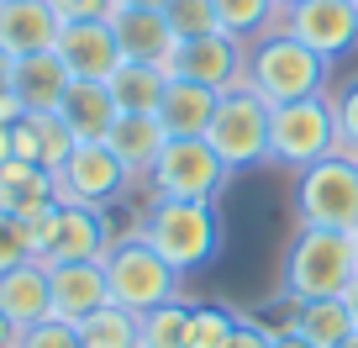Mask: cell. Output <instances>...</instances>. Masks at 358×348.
Wrapping results in <instances>:
<instances>
[{
  "instance_id": "6da1fadb",
  "label": "cell",
  "mask_w": 358,
  "mask_h": 348,
  "mask_svg": "<svg viewBox=\"0 0 358 348\" xmlns=\"http://www.w3.org/2000/svg\"><path fill=\"white\" fill-rule=\"evenodd\" d=\"M248 85L264 95L268 106L311 101V95L332 90V64L316 48H306L301 37H290L285 27L264 32L258 43H248Z\"/></svg>"
},
{
  "instance_id": "7a4b0ae2",
  "label": "cell",
  "mask_w": 358,
  "mask_h": 348,
  "mask_svg": "<svg viewBox=\"0 0 358 348\" xmlns=\"http://www.w3.org/2000/svg\"><path fill=\"white\" fill-rule=\"evenodd\" d=\"M137 237L164 253L169 270L195 274L222 253V211L216 201H153L137 222Z\"/></svg>"
},
{
  "instance_id": "3957f363",
  "label": "cell",
  "mask_w": 358,
  "mask_h": 348,
  "mask_svg": "<svg viewBox=\"0 0 358 348\" xmlns=\"http://www.w3.org/2000/svg\"><path fill=\"white\" fill-rule=\"evenodd\" d=\"M358 280V232H332V227H301L285 248L280 285L295 301H327L343 295Z\"/></svg>"
},
{
  "instance_id": "277c9868",
  "label": "cell",
  "mask_w": 358,
  "mask_h": 348,
  "mask_svg": "<svg viewBox=\"0 0 358 348\" xmlns=\"http://www.w3.org/2000/svg\"><path fill=\"white\" fill-rule=\"evenodd\" d=\"M232 185V169L206 137H169L158 164L148 169L153 201H222Z\"/></svg>"
},
{
  "instance_id": "5b68a950",
  "label": "cell",
  "mask_w": 358,
  "mask_h": 348,
  "mask_svg": "<svg viewBox=\"0 0 358 348\" xmlns=\"http://www.w3.org/2000/svg\"><path fill=\"white\" fill-rule=\"evenodd\" d=\"M337 153V111H332V90L311 95V101H290L274 106V122H268V164L280 169H311L322 158Z\"/></svg>"
},
{
  "instance_id": "8992f818",
  "label": "cell",
  "mask_w": 358,
  "mask_h": 348,
  "mask_svg": "<svg viewBox=\"0 0 358 348\" xmlns=\"http://www.w3.org/2000/svg\"><path fill=\"white\" fill-rule=\"evenodd\" d=\"M295 216L301 227L358 232V158L337 148L332 158L295 174Z\"/></svg>"
},
{
  "instance_id": "52a82bcc",
  "label": "cell",
  "mask_w": 358,
  "mask_h": 348,
  "mask_svg": "<svg viewBox=\"0 0 358 348\" xmlns=\"http://www.w3.org/2000/svg\"><path fill=\"white\" fill-rule=\"evenodd\" d=\"M106 285H111V301L127 306V312H153V306L164 301H179V280L185 274L169 270L164 253H153V248L143 243V237H116L111 248H106Z\"/></svg>"
},
{
  "instance_id": "ba28073f",
  "label": "cell",
  "mask_w": 358,
  "mask_h": 348,
  "mask_svg": "<svg viewBox=\"0 0 358 348\" xmlns=\"http://www.w3.org/2000/svg\"><path fill=\"white\" fill-rule=\"evenodd\" d=\"M268 122H274V106H268L253 85H243V90L222 95L211 127H206V143L227 158L232 174H243V169L268 164Z\"/></svg>"
},
{
  "instance_id": "9c48e42d",
  "label": "cell",
  "mask_w": 358,
  "mask_h": 348,
  "mask_svg": "<svg viewBox=\"0 0 358 348\" xmlns=\"http://www.w3.org/2000/svg\"><path fill=\"white\" fill-rule=\"evenodd\" d=\"M32 243H37V258H43V264H74V258H106V248H111L116 237H111L106 211L58 201L32 222Z\"/></svg>"
},
{
  "instance_id": "30bf717a",
  "label": "cell",
  "mask_w": 358,
  "mask_h": 348,
  "mask_svg": "<svg viewBox=\"0 0 358 348\" xmlns=\"http://www.w3.org/2000/svg\"><path fill=\"white\" fill-rule=\"evenodd\" d=\"M53 180H58V201H74V206H95V211H106V206H116V201L127 195L132 174H127V164L111 153V143H79Z\"/></svg>"
},
{
  "instance_id": "8fae6325",
  "label": "cell",
  "mask_w": 358,
  "mask_h": 348,
  "mask_svg": "<svg viewBox=\"0 0 358 348\" xmlns=\"http://www.w3.org/2000/svg\"><path fill=\"white\" fill-rule=\"evenodd\" d=\"M169 79H195V85H211V90H243L248 85V43L227 32L211 37H190V43H174V53L164 58Z\"/></svg>"
},
{
  "instance_id": "7c38bea8",
  "label": "cell",
  "mask_w": 358,
  "mask_h": 348,
  "mask_svg": "<svg viewBox=\"0 0 358 348\" xmlns=\"http://www.w3.org/2000/svg\"><path fill=\"white\" fill-rule=\"evenodd\" d=\"M280 27L316 48L327 64H337L358 48V0H301L295 11L280 16Z\"/></svg>"
},
{
  "instance_id": "4fadbf2b",
  "label": "cell",
  "mask_w": 358,
  "mask_h": 348,
  "mask_svg": "<svg viewBox=\"0 0 358 348\" xmlns=\"http://www.w3.org/2000/svg\"><path fill=\"white\" fill-rule=\"evenodd\" d=\"M53 280V316L58 322H85L101 306H111V285H106V264L101 258H74V264H48Z\"/></svg>"
},
{
  "instance_id": "5bb4252c",
  "label": "cell",
  "mask_w": 358,
  "mask_h": 348,
  "mask_svg": "<svg viewBox=\"0 0 358 348\" xmlns=\"http://www.w3.org/2000/svg\"><path fill=\"white\" fill-rule=\"evenodd\" d=\"M69 85H74V74H69V64L53 48L16 58V69H11V95H16V106H22L27 116H58Z\"/></svg>"
},
{
  "instance_id": "9a60e30c",
  "label": "cell",
  "mask_w": 358,
  "mask_h": 348,
  "mask_svg": "<svg viewBox=\"0 0 358 348\" xmlns=\"http://www.w3.org/2000/svg\"><path fill=\"white\" fill-rule=\"evenodd\" d=\"M53 53L69 64L74 79H101V85L116 74V64H122V48H116L111 22H64Z\"/></svg>"
},
{
  "instance_id": "2e32d148",
  "label": "cell",
  "mask_w": 358,
  "mask_h": 348,
  "mask_svg": "<svg viewBox=\"0 0 358 348\" xmlns=\"http://www.w3.org/2000/svg\"><path fill=\"white\" fill-rule=\"evenodd\" d=\"M64 32V16L53 11V0H0V48L11 58L48 53Z\"/></svg>"
},
{
  "instance_id": "e0dca14e",
  "label": "cell",
  "mask_w": 358,
  "mask_h": 348,
  "mask_svg": "<svg viewBox=\"0 0 358 348\" xmlns=\"http://www.w3.org/2000/svg\"><path fill=\"white\" fill-rule=\"evenodd\" d=\"M106 22H111V32H116L122 58H132V64H164V58L174 53V43H179L169 16L148 11V6H116Z\"/></svg>"
},
{
  "instance_id": "ac0fdd59",
  "label": "cell",
  "mask_w": 358,
  "mask_h": 348,
  "mask_svg": "<svg viewBox=\"0 0 358 348\" xmlns=\"http://www.w3.org/2000/svg\"><path fill=\"white\" fill-rule=\"evenodd\" d=\"M0 312L11 316L22 333L53 316V280H48L43 258H27V264H16V270L0 274Z\"/></svg>"
},
{
  "instance_id": "d6986e66",
  "label": "cell",
  "mask_w": 358,
  "mask_h": 348,
  "mask_svg": "<svg viewBox=\"0 0 358 348\" xmlns=\"http://www.w3.org/2000/svg\"><path fill=\"white\" fill-rule=\"evenodd\" d=\"M58 206V180L43 164H27V158H6L0 164V211L22 216V222H37V216Z\"/></svg>"
},
{
  "instance_id": "ffe728a7",
  "label": "cell",
  "mask_w": 358,
  "mask_h": 348,
  "mask_svg": "<svg viewBox=\"0 0 358 348\" xmlns=\"http://www.w3.org/2000/svg\"><path fill=\"white\" fill-rule=\"evenodd\" d=\"M79 148V137L69 132L58 116H16L11 122V158H27V164H43L48 174L69 164V153Z\"/></svg>"
},
{
  "instance_id": "44dd1931",
  "label": "cell",
  "mask_w": 358,
  "mask_h": 348,
  "mask_svg": "<svg viewBox=\"0 0 358 348\" xmlns=\"http://www.w3.org/2000/svg\"><path fill=\"white\" fill-rule=\"evenodd\" d=\"M116 116L122 111H116V101H111V85H101V79H74L64 106H58V122H64L79 143H106Z\"/></svg>"
},
{
  "instance_id": "7402d4cb",
  "label": "cell",
  "mask_w": 358,
  "mask_h": 348,
  "mask_svg": "<svg viewBox=\"0 0 358 348\" xmlns=\"http://www.w3.org/2000/svg\"><path fill=\"white\" fill-rule=\"evenodd\" d=\"M216 106H222V90L195 85V79H169L164 106H158V122H164L169 137H206Z\"/></svg>"
},
{
  "instance_id": "603a6c76",
  "label": "cell",
  "mask_w": 358,
  "mask_h": 348,
  "mask_svg": "<svg viewBox=\"0 0 358 348\" xmlns=\"http://www.w3.org/2000/svg\"><path fill=\"white\" fill-rule=\"evenodd\" d=\"M106 143H111V153L127 164V174L132 180H148V169L158 164V153H164V143H169V132H164V122L158 116H116V127L106 132Z\"/></svg>"
},
{
  "instance_id": "cb8c5ba5",
  "label": "cell",
  "mask_w": 358,
  "mask_h": 348,
  "mask_svg": "<svg viewBox=\"0 0 358 348\" xmlns=\"http://www.w3.org/2000/svg\"><path fill=\"white\" fill-rule=\"evenodd\" d=\"M106 85H111L116 111H127V116H158L164 90H169V74H164V64H132V58H122Z\"/></svg>"
},
{
  "instance_id": "d4e9b609",
  "label": "cell",
  "mask_w": 358,
  "mask_h": 348,
  "mask_svg": "<svg viewBox=\"0 0 358 348\" xmlns=\"http://www.w3.org/2000/svg\"><path fill=\"white\" fill-rule=\"evenodd\" d=\"M79 343L85 348H143V316L111 301L79 322Z\"/></svg>"
},
{
  "instance_id": "484cf974",
  "label": "cell",
  "mask_w": 358,
  "mask_h": 348,
  "mask_svg": "<svg viewBox=\"0 0 358 348\" xmlns=\"http://www.w3.org/2000/svg\"><path fill=\"white\" fill-rule=\"evenodd\" d=\"M301 337H311L316 348H337L343 337H353V312H348L343 295H327V301H301Z\"/></svg>"
},
{
  "instance_id": "4316f807",
  "label": "cell",
  "mask_w": 358,
  "mask_h": 348,
  "mask_svg": "<svg viewBox=\"0 0 358 348\" xmlns=\"http://www.w3.org/2000/svg\"><path fill=\"white\" fill-rule=\"evenodd\" d=\"M211 6H216L222 32L237 37V43H258L264 32L280 27V6L274 0H211Z\"/></svg>"
},
{
  "instance_id": "83f0119b",
  "label": "cell",
  "mask_w": 358,
  "mask_h": 348,
  "mask_svg": "<svg viewBox=\"0 0 358 348\" xmlns=\"http://www.w3.org/2000/svg\"><path fill=\"white\" fill-rule=\"evenodd\" d=\"M190 337V301H164L153 312H143V348H185Z\"/></svg>"
},
{
  "instance_id": "f1b7e54d",
  "label": "cell",
  "mask_w": 358,
  "mask_h": 348,
  "mask_svg": "<svg viewBox=\"0 0 358 348\" xmlns=\"http://www.w3.org/2000/svg\"><path fill=\"white\" fill-rule=\"evenodd\" d=\"M237 322H243V316H237L232 306H222V301L190 306V337H185V348H227V337L237 333Z\"/></svg>"
},
{
  "instance_id": "f546056e",
  "label": "cell",
  "mask_w": 358,
  "mask_h": 348,
  "mask_svg": "<svg viewBox=\"0 0 358 348\" xmlns=\"http://www.w3.org/2000/svg\"><path fill=\"white\" fill-rule=\"evenodd\" d=\"M164 16H169V27H174V37H179V43L222 32V22H216V6H211V0H169V6H164Z\"/></svg>"
},
{
  "instance_id": "4dcf8cb0",
  "label": "cell",
  "mask_w": 358,
  "mask_h": 348,
  "mask_svg": "<svg viewBox=\"0 0 358 348\" xmlns=\"http://www.w3.org/2000/svg\"><path fill=\"white\" fill-rule=\"evenodd\" d=\"M27 258H37L32 222H22V216H11V211H0V274L16 270V264H27Z\"/></svg>"
},
{
  "instance_id": "1f68e13d",
  "label": "cell",
  "mask_w": 358,
  "mask_h": 348,
  "mask_svg": "<svg viewBox=\"0 0 358 348\" xmlns=\"http://www.w3.org/2000/svg\"><path fill=\"white\" fill-rule=\"evenodd\" d=\"M332 111H337V148L358 158V79L332 90Z\"/></svg>"
},
{
  "instance_id": "d6a6232c",
  "label": "cell",
  "mask_w": 358,
  "mask_h": 348,
  "mask_svg": "<svg viewBox=\"0 0 358 348\" xmlns=\"http://www.w3.org/2000/svg\"><path fill=\"white\" fill-rule=\"evenodd\" d=\"M253 322L264 327L268 337H290L295 327H301V301H295V295H285V291H280V295H268V301L253 312Z\"/></svg>"
},
{
  "instance_id": "836d02e7",
  "label": "cell",
  "mask_w": 358,
  "mask_h": 348,
  "mask_svg": "<svg viewBox=\"0 0 358 348\" xmlns=\"http://www.w3.org/2000/svg\"><path fill=\"white\" fill-rule=\"evenodd\" d=\"M22 348H85V343H79V327L74 322L48 316V322H37V327H27V333H22Z\"/></svg>"
},
{
  "instance_id": "e575fe53",
  "label": "cell",
  "mask_w": 358,
  "mask_h": 348,
  "mask_svg": "<svg viewBox=\"0 0 358 348\" xmlns=\"http://www.w3.org/2000/svg\"><path fill=\"white\" fill-rule=\"evenodd\" d=\"M53 11L64 22H106L116 11V0H53Z\"/></svg>"
},
{
  "instance_id": "d590c367",
  "label": "cell",
  "mask_w": 358,
  "mask_h": 348,
  "mask_svg": "<svg viewBox=\"0 0 358 348\" xmlns=\"http://www.w3.org/2000/svg\"><path fill=\"white\" fill-rule=\"evenodd\" d=\"M227 348H274V337H268L253 316H243V322H237V333L227 337Z\"/></svg>"
},
{
  "instance_id": "8d00e7d4",
  "label": "cell",
  "mask_w": 358,
  "mask_h": 348,
  "mask_svg": "<svg viewBox=\"0 0 358 348\" xmlns=\"http://www.w3.org/2000/svg\"><path fill=\"white\" fill-rule=\"evenodd\" d=\"M0 348H22V327H16L6 312H0Z\"/></svg>"
},
{
  "instance_id": "74e56055",
  "label": "cell",
  "mask_w": 358,
  "mask_h": 348,
  "mask_svg": "<svg viewBox=\"0 0 358 348\" xmlns=\"http://www.w3.org/2000/svg\"><path fill=\"white\" fill-rule=\"evenodd\" d=\"M11 69H16V58H11V53H6V48H0V95L11 90Z\"/></svg>"
},
{
  "instance_id": "f35d334b",
  "label": "cell",
  "mask_w": 358,
  "mask_h": 348,
  "mask_svg": "<svg viewBox=\"0 0 358 348\" xmlns=\"http://www.w3.org/2000/svg\"><path fill=\"white\" fill-rule=\"evenodd\" d=\"M274 348H316L311 337H301V333H290V337H274Z\"/></svg>"
},
{
  "instance_id": "ab89813d",
  "label": "cell",
  "mask_w": 358,
  "mask_h": 348,
  "mask_svg": "<svg viewBox=\"0 0 358 348\" xmlns=\"http://www.w3.org/2000/svg\"><path fill=\"white\" fill-rule=\"evenodd\" d=\"M343 301H348V312H353V327H358V280L343 291Z\"/></svg>"
},
{
  "instance_id": "60d3db41",
  "label": "cell",
  "mask_w": 358,
  "mask_h": 348,
  "mask_svg": "<svg viewBox=\"0 0 358 348\" xmlns=\"http://www.w3.org/2000/svg\"><path fill=\"white\" fill-rule=\"evenodd\" d=\"M6 158H11V127L0 122V164H6Z\"/></svg>"
},
{
  "instance_id": "b9f144b4",
  "label": "cell",
  "mask_w": 358,
  "mask_h": 348,
  "mask_svg": "<svg viewBox=\"0 0 358 348\" xmlns=\"http://www.w3.org/2000/svg\"><path fill=\"white\" fill-rule=\"evenodd\" d=\"M116 6H148V11H164L169 0H116Z\"/></svg>"
},
{
  "instance_id": "7bdbcfd3",
  "label": "cell",
  "mask_w": 358,
  "mask_h": 348,
  "mask_svg": "<svg viewBox=\"0 0 358 348\" xmlns=\"http://www.w3.org/2000/svg\"><path fill=\"white\" fill-rule=\"evenodd\" d=\"M274 6H280V16H285V11H295V6H301V0H274Z\"/></svg>"
},
{
  "instance_id": "ee69618b",
  "label": "cell",
  "mask_w": 358,
  "mask_h": 348,
  "mask_svg": "<svg viewBox=\"0 0 358 348\" xmlns=\"http://www.w3.org/2000/svg\"><path fill=\"white\" fill-rule=\"evenodd\" d=\"M337 348H358V333H353V337H343V343H337Z\"/></svg>"
}]
</instances>
